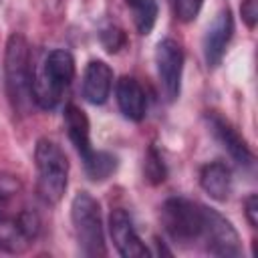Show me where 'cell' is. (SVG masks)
<instances>
[{
    "label": "cell",
    "mask_w": 258,
    "mask_h": 258,
    "mask_svg": "<svg viewBox=\"0 0 258 258\" xmlns=\"http://www.w3.org/2000/svg\"><path fill=\"white\" fill-rule=\"evenodd\" d=\"M32 73L34 67L30 58V44L20 32H12L4 50V85L12 109L18 113H26L34 103Z\"/></svg>",
    "instance_id": "cell-1"
},
{
    "label": "cell",
    "mask_w": 258,
    "mask_h": 258,
    "mask_svg": "<svg viewBox=\"0 0 258 258\" xmlns=\"http://www.w3.org/2000/svg\"><path fill=\"white\" fill-rule=\"evenodd\" d=\"M75 79V58L64 48H54L44 54L38 69L32 73V99L42 109H54L62 93Z\"/></svg>",
    "instance_id": "cell-2"
},
{
    "label": "cell",
    "mask_w": 258,
    "mask_h": 258,
    "mask_svg": "<svg viewBox=\"0 0 258 258\" xmlns=\"http://www.w3.org/2000/svg\"><path fill=\"white\" fill-rule=\"evenodd\" d=\"M36 189L46 204H58L69 183V159L64 151L50 139L40 137L34 147Z\"/></svg>",
    "instance_id": "cell-3"
},
{
    "label": "cell",
    "mask_w": 258,
    "mask_h": 258,
    "mask_svg": "<svg viewBox=\"0 0 258 258\" xmlns=\"http://www.w3.org/2000/svg\"><path fill=\"white\" fill-rule=\"evenodd\" d=\"M71 222L79 242V248L85 256L97 258L107 254L105 232L101 206L89 191H79L71 204Z\"/></svg>",
    "instance_id": "cell-4"
},
{
    "label": "cell",
    "mask_w": 258,
    "mask_h": 258,
    "mask_svg": "<svg viewBox=\"0 0 258 258\" xmlns=\"http://www.w3.org/2000/svg\"><path fill=\"white\" fill-rule=\"evenodd\" d=\"M161 224L169 238L177 244L187 246L194 242H202L204 204L185 198H169L161 206Z\"/></svg>",
    "instance_id": "cell-5"
},
{
    "label": "cell",
    "mask_w": 258,
    "mask_h": 258,
    "mask_svg": "<svg viewBox=\"0 0 258 258\" xmlns=\"http://www.w3.org/2000/svg\"><path fill=\"white\" fill-rule=\"evenodd\" d=\"M202 242L206 244V250L214 256H226L234 258L242 254V244L236 228L230 220H226L218 210L204 206V234Z\"/></svg>",
    "instance_id": "cell-6"
},
{
    "label": "cell",
    "mask_w": 258,
    "mask_h": 258,
    "mask_svg": "<svg viewBox=\"0 0 258 258\" xmlns=\"http://www.w3.org/2000/svg\"><path fill=\"white\" fill-rule=\"evenodd\" d=\"M155 64L159 87L165 101H175L181 91V73H183V50L181 44L173 38H163L155 48Z\"/></svg>",
    "instance_id": "cell-7"
},
{
    "label": "cell",
    "mask_w": 258,
    "mask_h": 258,
    "mask_svg": "<svg viewBox=\"0 0 258 258\" xmlns=\"http://www.w3.org/2000/svg\"><path fill=\"white\" fill-rule=\"evenodd\" d=\"M232 34H234V18H232V10L228 6H222L212 24L208 26L206 34H204V58H206V64L210 69H216L224 54H226V48L232 40Z\"/></svg>",
    "instance_id": "cell-8"
},
{
    "label": "cell",
    "mask_w": 258,
    "mask_h": 258,
    "mask_svg": "<svg viewBox=\"0 0 258 258\" xmlns=\"http://www.w3.org/2000/svg\"><path fill=\"white\" fill-rule=\"evenodd\" d=\"M208 125L210 131L214 133V137L218 139V143L228 151V155L240 165V167H252L254 163V153L248 147L246 139L238 133V129L224 119L220 113H208Z\"/></svg>",
    "instance_id": "cell-9"
},
{
    "label": "cell",
    "mask_w": 258,
    "mask_h": 258,
    "mask_svg": "<svg viewBox=\"0 0 258 258\" xmlns=\"http://www.w3.org/2000/svg\"><path fill=\"white\" fill-rule=\"evenodd\" d=\"M109 232L115 242V248L125 258H143L149 256L147 246L141 242L139 234L133 228L129 214L123 208H115L109 216Z\"/></svg>",
    "instance_id": "cell-10"
},
{
    "label": "cell",
    "mask_w": 258,
    "mask_h": 258,
    "mask_svg": "<svg viewBox=\"0 0 258 258\" xmlns=\"http://www.w3.org/2000/svg\"><path fill=\"white\" fill-rule=\"evenodd\" d=\"M113 71L105 60H91L83 73V97L91 105H103L109 99Z\"/></svg>",
    "instance_id": "cell-11"
},
{
    "label": "cell",
    "mask_w": 258,
    "mask_h": 258,
    "mask_svg": "<svg viewBox=\"0 0 258 258\" xmlns=\"http://www.w3.org/2000/svg\"><path fill=\"white\" fill-rule=\"evenodd\" d=\"M117 105L123 113L125 119L129 121H141L145 117L147 111V99H145V91L139 85L137 79L133 77H121L117 81Z\"/></svg>",
    "instance_id": "cell-12"
},
{
    "label": "cell",
    "mask_w": 258,
    "mask_h": 258,
    "mask_svg": "<svg viewBox=\"0 0 258 258\" xmlns=\"http://www.w3.org/2000/svg\"><path fill=\"white\" fill-rule=\"evenodd\" d=\"M64 127H67V135L73 143V147L77 149V153L81 155V159H85L93 147H91V125H89V117L87 113L77 107L75 103H69L64 107Z\"/></svg>",
    "instance_id": "cell-13"
},
{
    "label": "cell",
    "mask_w": 258,
    "mask_h": 258,
    "mask_svg": "<svg viewBox=\"0 0 258 258\" xmlns=\"http://www.w3.org/2000/svg\"><path fill=\"white\" fill-rule=\"evenodd\" d=\"M202 189L216 202H226L232 194V171L224 161H210L200 171Z\"/></svg>",
    "instance_id": "cell-14"
},
{
    "label": "cell",
    "mask_w": 258,
    "mask_h": 258,
    "mask_svg": "<svg viewBox=\"0 0 258 258\" xmlns=\"http://www.w3.org/2000/svg\"><path fill=\"white\" fill-rule=\"evenodd\" d=\"M133 24L139 34H149L157 20V2L155 0H125Z\"/></svg>",
    "instance_id": "cell-15"
},
{
    "label": "cell",
    "mask_w": 258,
    "mask_h": 258,
    "mask_svg": "<svg viewBox=\"0 0 258 258\" xmlns=\"http://www.w3.org/2000/svg\"><path fill=\"white\" fill-rule=\"evenodd\" d=\"M85 171L93 181H103L107 179L115 169H117V157L109 151H91L85 159Z\"/></svg>",
    "instance_id": "cell-16"
},
{
    "label": "cell",
    "mask_w": 258,
    "mask_h": 258,
    "mask_svg": "<svg viewBox=\"0 0 258 258\" xmlns=\"http://www.w3.org/2000/svg\"><path fill=\"white\" fill-rule=\"evenodd\" d=\"M28 238L16 220H6L0 216V246L10 252H22L28 246Z\"/></svg>",
    "instance_id": "cell-17"
},
{
    "label": "cell",
    "mask_w": 258,
    "mask_h": 258,
    "mask_svg": "<svg viewBox=\"0 0 258 258\" xmlns=\"http://www.w3.org/2000/svg\"><path fill=\"white\" fill-rule=\"evenodd\" d=\"M143 171H145V179H147L149 183H153V185L165 181L167 169H165V163H163L161 153H159L155 147H149V151H147V155H145Z\"/></svg>",
    "instance_id": "cell-18"
},
{
    "label": "cell",
    "mask_w": 258,
    "mask_h": 258,
    "mask_svg": "<svg viewBox=\"0 0 258 258\" xmlns=\"http://www.w3.org/2000/svg\"><path fill=\"white\" fill-rule=\"evenodd\" d=\"M99 38H101V44L105 46V50L111 52V54L113 52H119L125 46V42H127V36H125V32L119 26H107V28H103L101 34H99Z\"/></svg>",
    "instance_id": "cell-19"
},
{
    "label": "cell",
    "mask_w": 258,
    "mask_h": 258,
    "mask_svg": "<svg viewBox=\"0 0 258 258\" xmlns=\"http://www.w3.org/2000/svg\"><path fill=\"white\" fill-rule=\"evenodd\" d=\"M204 0H175V14L181 22H191L198 18Z\"/></svg>",
    "instance_id": "cell-20"
},
{
    "label": "cell",
    "mask_w": 258,
    "mask_h": 258,
    "mask_svg": "<svg viewBox=\"0 0 258 258\" xmlns=\"http://www.w3.org/2000/svg\"><path fill=\"white\" fill-rule=\"evenodd\" d=\"M20 189H22V181L14 173H8V171L0 169V200L16 196Z\"/></svg>",
    "instance_id": "cell-21"
},
{
    "label": "cell",
    "mask_w": 258,
    "mask_h": 258,
    "mask_svg": "<svg viewBox=\"0 0 258 258\" xmlns=\"http://www.w3.org/2000/svg\"><path fill=\"white\" fill-rule=\"evenodd\" d=\"M16 222H18V226L22 228V232L26 234L28 240H34V238H36V234H38V230H40V220H38V216H36L34 212H22V214L16 218Z\"/></svg>",
    "instance_id": "cell-22"
},
{
    "label": "cell",
    "mask_w": 258,
    "mask_h": 258,
    "mask_svg": "<svg viewBox=\"0 0 258 258\" xmlns=\"http://www.w3.org/2000/svg\"><path fill=\"white\" fill-rule=\"evenodd\" d=\"M240 12H242V18L246 22L248 28H254L256 26V20H258V6H256V0H244L242 6H240Z\"/></svg>",
    "instance_id": "cell-23"
},
{
    "label": "cell",
    "mask_w": 258,
    "mask_h": 258,
    "mask_svg": "<svg viewBox=\"0 0 258 258\" xmlns=\"http://www.w3.org/2000/svg\"><path fill=\"white\" fill-rule=\"evenodd\" d=\"M244 208H246V218H248L250 226L256 228L258 226V198H256V194H250L246 198Z\"/></svg>",
    "instance_id": "cell-24"
},
{
    "label": "cell",
    "mask_w": 258,
    "mask_h": 258,
    "mask_svg": "<svg viewBox=\"0 0 258 258\" xmlns=\"http://www.w3.org/2000/svg\"><path fill=\"white\" fill-rule=\"evenodd\" d=\"M2 210H4V204H2V200H0V216H2Z\"/></svg>",
    "instance_id": "cell-25"
}]
</instances>
